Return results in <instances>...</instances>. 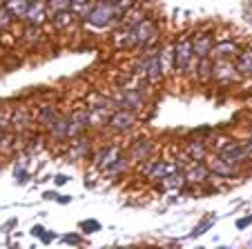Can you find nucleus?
Segmentation results:
<instances>
[{"label":"nucleus","mask_w":252,"mask_h":249,"mask_svg":"<svg viewBox=\"0 0 252 249\" xmlns=\"http://www.w3.org/2000/svg\"><path fill=\"white\" fill-rule=\"evenodd\" d=\"M0 138H2V132H0Z\"/></svg>","instance_id":"obj_48"},{"label":"nucleus","mask_w":252,"mask_h":249,"mask_svg":"<svg viewBox=\"0 0 252 249\" xmlns=\"http://www.w3.org/2000/svg\"><path fill=\"white\" fill-rule=\"evenodd\" d=\"M63 240H65V243H69V245H78V243H81V236H78V234H67V236H63Z\"/></svg>","instance_id":"obj_42"},{"label":"nucleus","mask_w":252,"mask_h":249,"mask_svg":"<svg viewBox=\"0 0 252 249\" xmlns=\"http://www.w3.org/2000/svg\"><path fill=\"white\" fill-rule=\"evenodd\" d=\"M71 120H76L81 127H90V107H85V109H76V111L71 113Z\"/></svg>","instance_id":"obj_35"},{"label":"nucleus","mask_w":252,"mask_h":249,"mask_svg":"<svg viewBox=\"0 0 252 249\" xmlns=\"http://www.w3.org/2000/svg\"><path fill=\"white\" fill-rule=\"evenodd\" d=\"M56 196H58L56 192H45V194H43V198H45V200H56Z\"/></svg>","instance_id":"obj_46"},{"label":"nucleus","mask_w":252,"mask_h":249,"mask_svg":"<svg viewBox=\"0 0 252 249\" xmlns=\"http://www.w3.org/2000/svg\"><path fill=\"white\" fill-rule=\"evenodd\" d=\"M186 156L190 160H205L208 158V147L201 140H192V142H188V147H186Z\"/></svg>","instance_id":"obj_25"},{"label":"nucleus","mask_w":252,"mask_h":249,"mask_svg":"<svg viewBox=\"0 0 252 249\" xmlns=\"http://www.w3.org/2000/svg\"><path fill=\"white\" fill-rule=\"evenodd\" d=\"M81 229L85 231V234H96V231H100V222L98 221H83Z\"/></svg>","instance_id":"obj_39"},{"label":"nucleus","mask_w":252,"mask_h":249,"mask_svg":"<svg viewBox=\"0 0 252 249\" xmlns=\"http://www.w3.org/2000/svg\"><path fill=\"white\" fill-rule=\"evenodd\" d=\"M145 58H148V67H145V76L143 78L148 80L150 85H154V83L163 80V54L152 49V52L145 54Z\"/></svg>","instance_id":"obj_7"},{"label":"nucleus","mask_w":252,"mask_h":249,"mask_svg":"<svg viewBox=\"0 0 252 249\" xmlns=\"http://www.w3.org/2000/svg\"><path fill=\"white\" fill-rule=\"evenodd\" d=\"M243 149H246V158L252 160V138H250V142H243Z\"/></svg>","instance_id":"obj_44"},{"label":"nucleus","mask_w":252,"mask_h":249,"mask_svg":"<svg viewBox=\"0 0 252 249\" xmlns=\"http://www.w3.org/2000/svg\"><path fill=\"white\" fill-rule=\"evenodd\" d=\"M67 125H69V116H58L54 125H49V138L52 140H67Z\"/></svg>","instance_id":"obj_21"},{"label":"nucleus","mask_w":252,"mask_h":249,"mask_svg":"<svg viewBox=\"0 0 252 249\" xmlns=\"http://www.w3.org/2000/svg\"><path fill=\"white\" fill-rule=\"evenodd\" d=\"M212 65H214V60L210 56L196 60V78H199L201 83H208V80L212 78Z\"/></svg>","instance_id":"obj_26"},{"label":"nucleus","mask_w":252,"mask_h":249,"mask_svg":"<svg viewBox=\"0 0 252 249\" xmlns=\"http://www.w3.org/2000/svg\"><path fill=\"white\" fill-rule=\"evenodd\" d=\"M237 76H239V71L232 65V60H214L212 80H217V83H232Z\"/></svg>","instance_id":"obj_11"},{"label":"nucleus","mask_w":252,"mask_h":249,"mask_svg":"<svg viewBox=\"0 0 252 249\" xmlns=\"http://www.w3.org/2000/svg\"><path fill=\"white\" fill-rule=\"evenodd\" d=\"M40 38H43L40 25H29V27L25 29V40H27V43H38Z\"/></svg>","instance_id":"obj_34"},{"label":"nucleus","mask_w":252,"mask_h":249,"mask_svg":"<svg viewBox=\"0 0 252 249\" xmlns=\"http://www.w3.org/2000/svg\"><path fill=\"white\" fill-rule=\"evenodd\" d=\"M92 5H94L92 0H71L69 11L76 16V18H85V14L92 9Z\"/></svg>","instance_id":"obj_29"},{"label":"nucleus","mask_w":252,"mask_h":249,"mask_svg":"<svg viewBox=\"0 0 252 249\" xmlns=\"http://www.w3.org/2000/svg\"><path fill=\"white\" fill-rule=\"evenodd\" d=\"M90 156V142L85 140V138H71V149L69 154H67V160L69 163H74V160H83Z\"/></svg>","instance_id":"obj_20"},{"label":"nucleus","mask_w":252,"mask_h":249,"mask_svg":"<svg viewBox=\"0 0 252 249\" xmlns=\"http://www.w3.org/2000/svg\"><path fill=\"white\" fill-rule=\"evenodd\" d=\"M183 176H186L188 185H203L210 180V169L203 160H192L188 169H183Z\"/></svg>","instance_id":"obj_8"},{"label":"nucleus","mask_w":252,"mask_h":249,"mask_svg":"<svg viewBox=\"0 0 252 249\" xmlns=\"http://www.w3.org/2000/svg\"><path fill=\"white\" fill-rule=\"evenodd\" d=\"M205 165H208L210 174H214L217 178H225V180H228V178H239V167L225 163L221 156H214V158H210Z\"/></svg>","instance_id":"obj_9"},{"label":"nucleus","mask_w":252,"mask_h":249,"mask_svg":"<svg viewBox=\"0 0 252 249\" xmlns=\"http://www.w3.org/2000/svg\"><path fill=\"white\" fill-rule=\"evenodd\" d=\"M74 18H76V16L71 14L69 9H65V11H58V14H54L52 16V23H54V27H56V29H67L71 23H74Z\"/></svg>","instance_id":"obj_28"},{"label":"nucleus","mask_w":252,"mask_h":249,"mask_svg":"<svg viewBox=\"0 0 252 249\" xmlns=\"http://www.w3.org/2000/svg\"><path fill=\"white\" fill-rule=\"evenodd\" d=\"M152 149H154V145H152V140H136L132 145V149H129V154H127V158H129V163H143L145 158H150L152 156Z\"/></svg>","instance_id":"obj_17"},{"label":"nucleus","mask_w":252,"mask_h":249,"mask_svg":"<svg viewBox=\"0 0 252 249\" xmlns=\"http://www.w3.org/2000/svg\"><path fill=\"white\" fill-rule=\"evenodd\" d=\"M52 240H56V234H54V231H43V234H40V243L43 245H49Z\"/></svg>","instance_id":"obj_40"},{"label":"nucleus","mask_w":252,"mask_h":249,"mask_svg":"<svg viewBox=\"0 0 252 249\" xmlns=\"http://www.w3.org/2000/svg\"><path fill=\"white\" fill-rule=\"evenodd\" d=\"M2 5H5V9L11 14V18L25 20L27 9H29V0H2Z\"/></svg>","instance_id":"obj_22"},{"label":"nucleus","mask_w":252,"mask_h":249,"mask_svg":"<svg viewBox=\"0 0 252 249\" xmlns=\"http://www.w3.org/2000/svg\"><path fill=\"white\" fill-rule=\"evenodd\" d=\"M134 36H136V47H150L157 43L158 38V27L154 20L143 18L141 23L134 27Z\"/></svg>","instance_id":"obj_4"},{"label":"nucleus","mask_w":252,"mask_h":249,"mask_svg":"<svg viewBox=\"0 0 252 249\" xmlns=\"http://www.w3.org/2000/svg\"><path fill=\"white\" fill-rule=\"evenodd\" d=\"M250 138H252V134H250Z\"/></svg>","instance_id":"obj_49"},{"label":"nucleus","mask_w":252,"mask_h":249,"mask_svg":"<svg viewBox=\"0 0 252 249\" xmlns=\"http://www.w3.org/2000/svg\"><path fill=\"white\" fill-rule=\"evenodd\" d=\"M11 127V111L9 109H2L0 111V132H7Z\"/></svg>","instance_id":"obj_38"},{"label":"nucleus","mask_w":252,"mask_h":249,"mask_svg":"<svg viewBox=\"0 0 252 249\" xmlns=\"http://www.w3.org/2000/svg\"><path fill=\"white\" fill-rule=\"evenodd\" d=\"M134 122H136V113L129 111V109H114L107 120V127L116 134H125L134 127Z\"/></svg>","instance_id":"obj_6"},{"label":"nucleus","mask_w":252,"mask_h":249,"mask_svg":"<svg viewBox=\"0 0 252 249\" xmlns=\"http://www.w3.org/2000/svg\"><path fill=\"white\" fill-rule=\"evenodd\" d=\"M121 156H123V149H121L119 145H107L94 156V167L98 171H103V169H107L114 160H119Z\"/></svg>","instance_id":"obj_10"},{"label":"nucleus","mask_w":252,"mask_h":249,"mask_svg":"<svg viewBox=\"0 0 252 249\" xmlns=\"http://www.w3.org/2000/svg\"><path fill=\"white\" fill-rule=\"evenodd\" d=\"M69 5H71V0H47V11H49V16H54L58 11L69 9Z\"/></svg>","instance_id":"obj_33"},{"label":"nucleus","mask_w":252,"mask_h":249,"mask_svg":"<svg viewBox=\"0 0 252 249\" xmlns=\"http://www.w3.org/2000/svg\"><path fill=\"white\" fill-rule=\"evenodd\" d=\"M112 43H114L116 49H134L136 47V36H134V27H127L123 25V29L112 36Z\"/></svg>","instance_id":"obj_16"},{"label":"nucleus","mask_w":252,"mask_h":249,"mask_svg":"<svg viewBox=\"0 0 252 249\" xmlns=\"http://www.w3.org/2000/svg\"><path fill=\"white\" fill-rule=\"evenodd\" d=\"M252 225V216H243L237 221V229H246V227Z\"/></svg>","instance_id":"obj_41"},{"label":"nucleus","mask_w":252,"mask_h":249,"mask_svg":"<svg viewBox=\"0 0 252 249\" xmlns=\"http://www.w3.org/2000/svg\"><path fill=\"white\" fill-rule=\"evenodd\" d=\"M43 231H45V227H43V225H33L29 234H32L33 238H40V234H43Z\"/></svg>","instance_id":"obj_43"},{"label":"nucleus","mask_w":252,"mask_h":249,"mask_svg":"<svg viewBox=\"0 0 252 249\" xmlns=\"http://www.w3.org/2000/svg\"><path fill=\"white\" fill-rule=\"evenodd\" d=\"M67 180H69V176H65V174H56V185H65Z\"/></svg>","instance_id":"obj_45"},{"label":"nucleus","mask_w":252,"mask_h":249,"mask_svg":"<svg viewBox=\"0 0 252 249\" xmlns=\"http://www.w3.org/2000/svg\"><path fill=\"white\" fill-rule=\"evenodd\" d=\"M212 45H214L212 33H196V36L192 38V52H194L196 58L210 56V49H212Z\"/></svg>","instance_id":"obj_18"},{"label":"nucleus","mask_w":252,"mask_h":249,"mask_svg":"<svg viewBox=\"0 0 252 249\" xmlns=\"http://www.w3.org/2000/svg\"><path fill=\"white\" fill-rule=\"evenodd\" d=\"M225 145H221L219 149H217V156H221V158L225 160V163L234 165V167H239V165L246 163V149H243V142H237V140H223Z\"/></svg>","instance_id":"obj_5"},{"label":"nucleus","mask_w":252,"mask_h":249,"mask_svg":"<svg viewBox=\"0 0 252 249\" xmlns=\"http://www.w3.org/2000/svg\"><path fill=\"white\" fill-rule=\"evenodd\" d=\"M49 16L47 11V0H29V9H27V25H40Z\"/></svg>","instance_id":"obj_15"},{"label":"nucleus","mask_w":252,"mask_h":249,"mask_svg":"<svg viewBox=\"0 0 252 249\" xmlns=\"http://www.w3.org/2000/svg\"><path fill=\"white\" fill-rule=\"evenodd\" d=\"M11 23H14L11 14L5 9V5L0 2V31H9V29H11Z\"/></svg>","instance_id":"obj_36"},{"label":"nucleus","mask_w":252,"mask_h":249,"mask_svg":"<svg viewBox=\"0 0 252 249\" xmlns=\"http://www.w3.org/2000/svg\"><path fill=\"white\" fill-rule=\"evenodd\" d=\"M127 165H129V158H127V156H121V158L114 160V163H112L107 169H103V176H105V178H114V176H121L125 169H127Z\"/></svg>","instance_id":"obj_27"},{"label":"nucleus","mask_w":252,"mask_h":249,"mask_svg":"<svg viewBox=\"0 0 252 249\" xmlns=\"http://www.w3.org/2000/svg\"><path fill=\"white\" fill-rule=\"evenodd\" d=\"M40 147H43V136H40V134H32V136H29V145H25V151L33 154V151H38Z\"/></svg>","instance_id":"obj_37"},{"label":"nucleus","mask_w":252,"mask_h":249,"mask_svg":"<svg viewBox=\"0 0 252 249\" xmlns=\"http://www.w3.org/2000/svg\"><path fill=\"white\" fill-rule=\"evenodd\" d=\"M121 18H123V25H127V27H136V25L141 23L145 16H143L141 9H134V7H132V9H129L127 14H123Z\"/></svg>","instance_id":"obj_31"},{"label":"nucleus","mask_w":252,"mask_h":249,"mask_svg":"<svg viewBox=\"0 0 252 249\" xmlns=\"http://www.w3.org/2000/svg\"><path fill=\"white\" fill-rule=\"evenodd\" d=\"M56 118H58V111L54 105H43V107H38V111H36V122L45 129H47L49 125H54Z\"/></svg>","instance_id":"obj_23"},{"label":"nucleus","mask_w":252,"mask_h":249,"mask_svg":"<svg viewBox=\"0 0 252 249\" xmlns=\"http://www.w3.org/2000/svg\"><path fill=\"white\" fill-rule=\"evenodd\" d=\"M33 125V116L29 109L25 107H18L16 111H11V129L16 134H27Z\"/></svg>","instance_id":"obj_13"},{"label":"nucleus","mask_w":252,"mask_h":249,"mask_svg":"<svg viewBox=\"0 0 252 249\" xmlns=\"http://www.w3.org/2000/svg\"><path fill=\"white\" fill-rule=\"evenodd\" d=\"M239 47L232 40H221V43H214L212 49H210V58L212 60H232L237 58Z\"/></svg>","instance_id":"obj_12"},{"label":"nucleus","mask_w":252,"mask_h":249,"mask_svg":"<svg viewBox=\"0 0 252 249\" xmlns=\"http://www.w3.org/2000/svg\"><path fill=\"white\" fill-rule=\"evenodd\" d=\"M234 67H237L239 76H250V78H252V49L239 52V54H237V62H234Z\"/></svg>","instance_id":"obj_24"},{"label":"nucleus","mask_w":252,"mask_h":249,"mask_svg":"<svg viewBox=\"0 0 252 249\" xmlns=\"http://www.w3.org/2000/svg\"><path fill=\"white\" fill-rule=\"evenodd\" d=\"M214 222H217V216H214V214H208V216L203 218V221L199 222V225L194 227V229H192V234H190V238H199V236H203L205 231L210 229V227L214 225Z\"/></svg>","instance_id":"obj_30"},{"label":"nucleus","mask_w":252,"mask_h":249,"mask_svg":"<svg viewBox=\"0 0 252 249\" xmlns=\"http://www.w3.org/2000/svg\"><path fill=\"white\" fill-rule=\"evenodd\" d=\"M186 185L188 183H186V176H183V169H179V171H174V174L158 180V189H161V192H179V189H183Z\"/></svg>","instance_id":"obj_19"},{"label":"nucleus","mask_w":252,"mask_h":249,"mask_svg":"<svg viewBox=\"0 0 252 249\" xmlns=\"http://www.w3.org/2000/svg\"><path fill=\"white\" fill-rule=\"evenodd\" d=\"M83 20L87 25H92L94 29H110L119 20V14H116V7L112 5L110 0H96Z\"/></svg>","instance_id":"obj_1"},{"label":"nucleus","mask_w":252,"mask_h":249,"mask_svg":"<svg viewBox=\"0 0 252 249\" xmlns=\"http://www.w3.org/2000/svg\"><path fill=\"white\" fill-rule=\"evenodd\" d=\"M192 58H194V52H192V38L186 36L174 45V49H172V69H174L176 74H186V69H188Z\"/></svg>","instance_id":"obj_2"},{"label":"nucleus","mask_w":252,"mask_h":249,"mask_svg":"<svg viewBox=\"0 0 252 249\" xmlns=\"http://www.w3.org/2000/svg\"><path fill=\"white\" fill-rule=\"evenodd\" d=\"M56 200L61 202V205H67V202H71V198L69 196H56Z\"/></svg>","instance_id":"obj_47"},{"label":"nucleus","mask_w":252,"mask_h":249,"mask_svg":"<svg viewBox=\"0 0 252 249\" xmlns=\"http://www.w3.org/2000/svg\"><path fill=\"white\" fill-rule=\"evenodd\" d=\"M143 103H145V98H143V91L141 89H129V87H125V89H119V91H116V96H114V100H112L114 109H129V111H136V109H141Z\"/></svg>","instance_id":"obj_3"},{"label":"nucleus","mask_w":252,"mask_h":249,"mask_svg":"<svg viewBox=\"0 0 252 249\" xmlns=\"http://www.w3.org/2000/svg\"><path fill=\"white\" fill-rule=\"evenodd\" d=\"M181 169V165L179 163H174V160H154V165H152V169H150V174H148V178L150 180H161V178H165V176H170V174H174V171H179Z\"/></svg>","instance_id":"obj_14"},{"label":"nucleus","mask_w":252,"mask_h":249,"mask_svg":"<svg viewBox=\"0 0 252 249\" xmlns=\"http://www.w3.org/2000/svg\"><path fill=\"white\" fill-rule=\"evenodd\" d=\"M11 140H14V134L2 132V138H0V154H14L16 142H11Z\"/></svg>","instance_id":"obj_32"}]
</instances>
